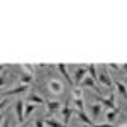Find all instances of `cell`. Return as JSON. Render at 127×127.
<instances>
[{"instance_id": "484cf974", "label": "cell", "mask_w": 127, "mask_h": 127, "mask_svg": "<svg viewBox=\"0 0 127 127\" xmlns=\"http://www.w3.org/2000/svg\"><path fill=\"white\" fill-rule=\"evenodd\" d=\"M19 127H29V120H26L24 124H19Z\"/></svg>"}, {"instance_id": "4316f807", "label": "cell", "mask_w": 127, "mask_h": 127, "mask_svg": "<svg viewBox=\"0 0 127 127\" xmlns=\"http://www.w3.org/2000/svg\"><path fill=\"white\" fill-rule=\"evenodd\" d=\"M122 71H124V73H127V63H124V64H122Z\"/></svg>"}, {"instance_id": "52a82bcc", "label": "cell", "mask_w": 127, "mask_h": 127, "mask_svg": "<svg viewBox=\"0 0 127 127\" xmlns=\"http://www.w3.org/2000/svg\"><path fill=\"white\" fill-rule=\"evenodd\" d=\"M49 90L53 93H61L63 92V81L61 80H56V78H51L49 80Z\"/></svg>"}, {"instance_id": "277c9868", "label": "cell", "mask_w": 127, "mask_h": 127, "mask_svg": "<svg viewBox=\"0 0 127 127\" xmlns=\"http://www.w3.org/2000/svg\"><path fill=\"white\" fill-rule=\"evenodd\" d=\"M87 73H88L87 66H78V68L75 69V75H73V81H75V85L81 83L83 80L87 78Z\"/></svg>"}, {"instance_id": "9a60e30c", "label": "cell", "mask_w": 127, "mask_h": 127, "mask_svg": "<svg viewBox=\"0 0 127 127\" xmlns=\"http://www.w3.org/2000/svg\"><path fill=\"white\" fill-rule=\"evenodd\" d=\"M100 110H102L100 103H92V115H93V119H97L100 115Z\"/></svg>"}, {"instance_id": "8fae6325", "label": "cell", "mask_w": 127, "mask_h": 127, "mask_svg": "<svg viewBox=\"0 0 127 127\" xmlns=\"http://www.w3.org/2000/svg\"><path fill=\"white\" fill-rule=\"evenodd\" d=\"M46 107H48V112H49V114H54L56 110H59L61 103H59L58 100H48V102H46Z\"/></svg>"}, {"instance_id": "3957f363", "label": "cell", "mask_w": 127, "mask_h": 127, "mask_svg": "<svg viewBox=\"0 0 127 127\" xmlns=\"http://www.w3.org/2000/svg\"><path fill=\"white\" fill-rule=\"evenodd\" d=\"M15 114H17L19 124H24L26 122V105H24V100L22 98H19L15 102Z\"/></svg>"}, {"instance_id": "83f0119b", "label": "cell", "mask_w": 127, "mask_h": 127, "mask_svg": "<svg viewBox=\"0 0 127 127\" xmlns=\"http://www.w3.org/2000/svg\"><path fill=\"white\" fill-rule=\"evenodd\" d=\"M117 127H127V124H120V126H117Z\"/></svg>"}, {"instance_id": "e0dca14e", "label": "cell", "mask_w": 127, "mask_h": 127, "mask_svg": "<svg viewBox=\"0 0 127 127\" xmlns=\"http://www.w3.org/2000/svg\"><path fill=\"white\" fill-rule=\"evenodd\" d=\"M36 110V105L34 103H26V119H29V115Z\"/></svg>"}, {"instance_id": "d4e9b609", "label": "cell", "mask_w": 127, "mask_h": 127, "mask_svg": "<svg viewBox=\"0 0 127 127\" xmlns=\"http://www.w3.org/2000/svg\"><path fill=\"white\" fill-rule=\"evenodd\" d=\"M108 68H110V69H119V66L115 64V63H110V64H108Z\"/></svg>"}, {"instance_id": "5b68a950", "label": "cell", "mask_w": 127, "mask_h": 127, "mask_svg": "<svg viewBox=\"0 0 127 127\" xmlns=\"http://www.w3.org/2000/svg\"><path fill=\"white\" fill-rule=\"evenodd\" d=\"M58 71L61 73V75H63V76H64V80H66V83H68L69 87H73V88H75V81H73V78L69 76L68 66H66V64H63V63H59V64H58Z\"/></svg>"}, {"instance_id": "cb8c5ba5", "label": "cell", "mask_w": 127, "mask_h": 127, "mask_svg": "<svg viewBox=\"0 0 127 127\" xmlns=\"http://www.w3.org/2000/svg\"><path fill=\"white\" fill-rule=\"evenodd\" d=\"M10 124H9V119H3L2 120V127H9Z\"/></svg>"}, {"instance_id": "7c38bea8", "label": "cell", "mask_w": 127, "mask_h": 127, "mask_svg": "<svg viewBox=\"0 0 127 127\" xmlns=\"http://www.w3.org/2000/svg\"><path fill=\"white\" fill-rule=\"evenodd\" d=\"M120 110H122L120 107H117L115 110H107V112H105V120H107L108 124H112V122H114V119L119 115V112H120Z\"/></svg>"}, {"instance_id": "7402d4cb", "label": "cell", "mask_w": 127, "mask_h": 127, "mask_svg": "<svg viewBox=\"0 0 127 127\" xmlns=\"http://www.w3.org/2000/svg\"><path fill=\"white\" fill-rule=\"evenodd\" d=\"M24 69H26L27 73H32V75H34V68H32L31 64H24Z\"/></svg>"}, {"instance_id": "44dd1931", "label": "cell", "mask_w": 127, "mask_h": 127, "mask_svg": "<svg viewBox=\"0 0 127 127\" xmlns=\"http://www.w3.org/2000/svg\"><path fill=\"white\" fill-rule=\"evenodd\" d=\"M46 126V120L44 119H37L36 122H34V127H44Z\"/></svg>"}, {"instance_id": "9c48e42d", "label": "cell", "mask_w": 127, "mask_h": 127, "mask_svg": "<svg viewBox=\"0 0 127 127\" xmlns=\"http://www.w3.org/2000/svg\"><path fill=\"white\" fill-rule=\"evenodd\" d=\"M76 115H78V119L85 124V126H90V127H93L95 124H93V119H90L87 115V112L85 110H76Z\"/></svg>"}, {"instance_id": "d6986e66", "label": "cell", "mask_w": 127, "mask_h": 127, "mask_svg": "<svg viewBox=\"0 0 127 127\" xmlns=\"http://www.w3.org/2000/svg\"><path fill=\"white\" fill-rule=\"evenodd\" d=\"M73 97L75 98H83V92H81V90H80V88H73Z\"/></svg>"}, {"instance_id": "2e32d148", "label": "cell", "mask_w": 127, "mask_h": 127, "mask_svg": "<svg viewBox=\"0 0 127 127\" xmlns=\"http://www.w3.org/2000/svg\"><path fill=\"white\" fill-rule=\"evenodd\" d=\"M87 68H88V73L92 75V78H93V80H97V78H98V69L95 68V64H88Z\"/></svg>"}, {"instance_id": "ac0fdd59", "label": "cell", "mask_w": 127, "mask_h": 127, "mask_svg": "<svg viewBox=\"0 0 127 127\" xmlns=\"http://www.w3.org/2000/svg\"><path fill=\"white\" fill-rule=\"evenodd\" d=\"M75 105H76V110H83V108H85L83 98H75Z\"/></svg>"}, {"instance_id": "4fadbf2b", "label": "cell", "mask_w": 127, "mask_h": 127, "mask_svg": "<svg viewBox=\"0 0 127 127\" xmlns=\"http://www.w3.org/2000/svg\"><path fill=\"white\" fill-rule=\"evenodd\" d=\"M34 81V75L32 73H22L20 75V85H31Z\"/></svg>"}, {"instance_id": "ffe728a7", "label": "cell", "mask_w": 127, "mask_h": 127, "mask_svg": "<svg viewBox=\"0 0 127 127\" xmlns=\"http://www.w3.org/2000/svg\"><path fill=\"white\" fill-rule=\"evenodd\" d=\"M7 103H9V97H3L2 98V105H0V110H2V112L7 108Z\"/></svg>"}, {"instance_id": "30bf717a", "label": "cell", "mask_w": 127, "mask_h": 127, "mask_svg": "<svg viewBox=\"0 0 127 127\" xmlns=\"http://www.w3.org/2000/svg\"><path fill=\"white\" fill-rule=\"evenodd\" d=\"M73 112H75V110L69 107V105H64V107H63V110H61V115H63V120H64V124H66V126H68V122L71 120Z\"/></svg>"}, {"instance_id": "6da1fadb", "label": "cell", "mask_w": 127, "mask_h": 127, "mask_svg": "<svg viewBox=\"0 0 127 127\" xmlns=\"http://www.w3.org/2000/svg\"><path fill=\"white\" fill-rule=\"evenodd\" d=\"M93 98L97 100L100 105H103V107L107 108V110H115V93H114V90H110V97L108 98H103L100 97V95H93Z\"/></svg>"}, {"instance_id": "5bb4252c", "label": "cell", "mask_w": 127, "mask_h": 127, "mask_svg": "<svg viewBox=\"0 0 127 127\" xmlns=\"http://www.w3.org/2000/svg\"><path fill=\"white\" fill-rule=\"evenodd\" d=\"M114 85H115V88L119 90V93H120V95H122V97L127 100V87H126V85H124L122 81H115Z\"/></svg>"}, {"instance_id": "ba28073f", "label": "cell", "mask_w": 127, "mask_h": 127, "mask_svg": "<svg viewBox=\"0 0 127 127\" xmlns=\"http://www.w3.org/2000/svg\"><path fill=\"white\" fill-rule=\"evenodd\" d=\"M26 100H27V103H34V105H42V103H46V100L41 97V95H37V93H29Z\"/></svg>"}, {"instance_id": "603a6c76", "label": "cell", "mask_w": 127, "mask_h": 127, "mask_svg": "<svg viewBox=\"0 0 127 127\" xmlns=\"http://www.w3.org/2000/svg\"><path fill=\"white\" fill-rule=\"evenodd\" d=\"M93 127H114V124H108V122H105V124H95Z\"/></svg>"}, {"instance_id": "8992f818", "label": "cell", "mask_w": 127, "mask_h": 127, "mask_svg": "<svg viewBox=\"0 0 127 127\" xmlns=\"http://www.w3.org/2000/svg\"><path fill=\"white\" fill-rule=\"evenodd\" d=\"M27 90H29V85H19V87L12 88V90H9V92H2V98L3 97H14V95H19V93L27 92Z\"/></svg>"}, {"instance_id": "7a4b0ae2", "label": "cell", "mask_w": 127, "mask_h": 127, "mask_svg": "<svg viewBox=\"0 0 127 127\" xmlns=\"http://www.w3.org/2000/svg\"><path fill=\"white\" fill-rule=\"evenodd\" d=\"M97 81H98V83H102L103 87H107V88H112V87H114V83H115V81L110 78L108 69H107V66H105V64L98 69V78H97Z\"/></svg>"}]
</instances>
